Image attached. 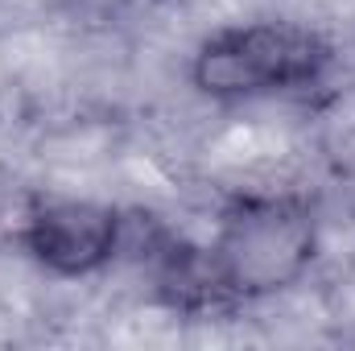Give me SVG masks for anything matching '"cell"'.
I'll list each match as a JSON object with an SVG mask.
<instances>
[{"label": "cell", "instance_id": "3957f363", "mask_svg": "<svg viewBox=\"0 0 355 351\" xmlns=\"http://www.w3.org/2000/svg\"><path fill=\"white\" fill-rule=\"evenodd\" d=\"M17 244L50 277L83 281L103 273L124 248V215L95 198H37L29 203Z\"/></svg>", "mask_w": 355, "mask_h": 351}, {"label": "cell", "instance_id": "7a4b0ae2", "mask_svg": "<svg viewBox=\"0 0 355 351\" xmlns=\"http://www.w3.org/2000/svg\"><path fill=\"white\" fill-rule=\"evenodd\" d=\"M331 46L289 21H236L211 29L194 58L190 83L215 103H252L297 95L322 83L331 71Z\"/></svg>", "mask_w": 355, "mask_h": 351}, {"label": "cell", "instance_id": "6da1fadb", "mask_svg": "<svg viewBox=\"0 0 355 351\" xmlns=\"http://www.w3.org/2000/svg\"><path fill=\"white\" fill-rule=\"evenodd\" d=\"M318 261V215L302 194H240L223 207L198 285L219 302H265L302 285Z\"/></svg>", "mask_w": 355, "mask_h": 351}]
</instances>
